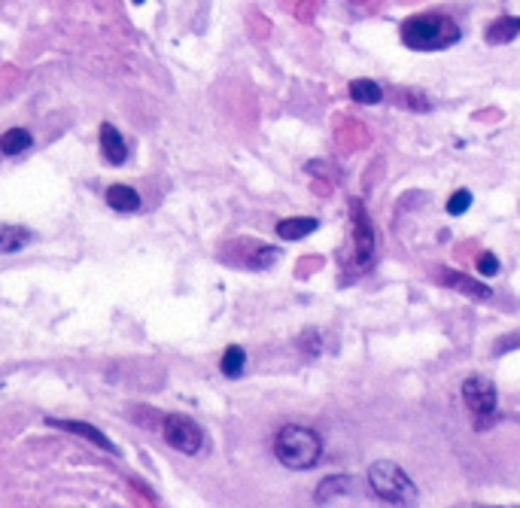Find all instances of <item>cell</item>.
Here are the masks:
<instances>
[{"mask_svg":"<svg viewBox=\"0 0 520 508\" xmlns=\"http://www.w3.org/2000/svg\"><path fill=\"white\" fill-rule=\"evenodd\" d=\"M402 43L411 52H444V49L456 46L463 40L460 25L444 13H417L408 16L402 28Z\"/></svg>","mask_w":520,"mask_h":508,"instance_id":"1","label":"cell"},{"mask_svg":"<svg viewBox=\"0 0 520 508\" xmlns=\"http://www.w3.org/2000/svg\"><path fill=\"white\" fill-rule=\"evenodd\" d=\"M274 454L287 469H313L323 456V439L308 426L289 423L274 435Z\"/></svg>","mask_w":520,"mask_h":508,"instance_id":"2","label":"cell"},{"mask_svg":"<svg viewBox=\"0 0 520 508\" xmlns=\"http://www.w3.org/2000/svg\"><path fill=\"white\" fill-rule=\"evenodd\" d=\"M369 484L371 490L381 496L383 502L399 505V508H414L417 505V487L408 475L390 460H377L369 469Z\"/></svg>","mask_w":520,"mask_h":508,"instance_id":"3","label":"cell"},{"mask_svg":"<svg viewBox=\"0 0 520 508\" xmlns=\"http://www.w3.org/2000/svg\"><path fill=\"white\" fill-rule=\"evenodd\" d=\"M350 217H353V259H356V268L369 271V265L374 262V250H377L374 226L369 222V213H365L362 201H350Z\"/></svg>","mask_w":520,"mask_h":508,"instance_id":"4","label":"cell"},{"mask_svg":"<svg viewBox=\"0 0 520 508\" xmlns=\"http://www.w3.org/2000/svg\"><path fill=\"white\" fill-rule=\"evenodd\" d=\"M161 432H165V441L173 451L189 454V456L198 454L201 444H204V429L192 417H186V414H168Z\"/></svg>","mask_w":520,"mask_h":508,"instance_id":"5","label":"cell"},{"mask_svg":"<svg viewBox=\"0 0 520 508\" xmlns=\"http://www.w3.org/2000/svg\"><path fill=\"white\" fill-rule=\"evenodd\" d=\"M463 402H466V408L472 411L475 417H481V426H484V420L496 417L499 393L493 387V381L481 378V374H472V378L463 381Z\"/></svg>","mask_w":520,"mask_h":508,"instance_id":"6","label":"cell"},{"mask_svg":"<svg viewBox=\"0 0 520 508\" xmlns=\"http://www.w3.org/2000/svg\"><path fill=\"white\" fill-rule=\"evenodd\" d=\"M435 280L441 283V287L453 289V292H460V296H466V299H475V301H487V299L493 296V289L487 287V283L475 280V277H468V274H463V271L438 268V271H435Z\"/></svg>","mask_w":520,"mask_h":508,"instance_id":"7","label":"cell"},{"mask_svg":"<svg viewBox=\"0 0 520 508\" xmlns=\"http://www.w3.org/2000/svg\"><path fill=\"white\" fill-rule=\"evenodd\" d=\"M49 426H58V429H64V432L83 435L86 441L98 444V448H100V451H107V454H119V448H116V444L110 441L107 435L98 429V426H91V423H83V420H58V417H52V420H49Z\"/></svg>","mask_w":520,"mask_h":508,"instance_id":"8","label":"cell"},{"mask_svg":"<svg viewBox=\"0 0 520 508\" xmlns=\"http://www.w3.org/2000/svg\"><path fill=\"white\" fill-rule=\"evenodd\" d=\"M100 152H104L107 165H122V161L128 158L125 140H122V134H119L113 125H110V122H104V125H100Z\"/></svg>","mask_w":520,"mask_h":508,"instance_id":"9","label":"cell"},{"mask_svg":"<svg viewBox=\"0 0 520 508\" xmlns=\"http://www.w3.org/2000/svg\"><path fill=\"white\" fill-rule=\"evenodd\" d=\"M320 229V219L317 217H289V219H280L277 222V238L283 241H301L313 235Z\"/></svg>","mask_w":520,"mask_h":508,"instance_id":"10","label":"cell"},{"mask_svg":"<svg viewBox=\"0 0 520 508\" xmlns=\"http://www.w3.org/2000/svg\"><path fill=\"white\" fill-rule=\"evenodd\" d=\"M517 34H520V18L517 16H502V18H496V22L487 25L484 40L490 46H505V43H512Z\"/></svg>","mask_w":520,"mask_h":508,"instance_id":"11","label":"cell"},{"mask_svg":"<svg viewBox=\"0 0 520 508\" xmlns=\"http://www.w3.org/2000/svg\"><path fill=\"white\" fill-rule=\"evenodd\" d=\"M107 204L113 210H119V213H134V210H140V195L131 186L116 183V186L107 189Z\"/></svg>","mask_w":520,"mask_h":508,"instance_id":"12","label":"cell"},{"mask_svg":"<svg viewBox=\"0 0 520 508\" xmlns=\"http://www.w3.org/2000/svg\"><path fill=\"white\" fill-rule=\"evenodd\" d=\"M347 493H350V475H329V478L320 481L317 493H313V500L323 505V502H332V500L347 496Z\"/></svg>","mask_w":520,"mask_h":508,"instance_id":"13","label":"cell"},{"mask_svg":"<svg viewBox=\"0 0 520 508\" xmlns=\"http://www.w3.org/2000/svg\"><path fill=\"white\" fill-rule=\"evenodd\" d=\"M30 241V231L13 222H0V253H16Z\"/></svg>","mask_w":520,"mask_h":508,"instance_id":"14","label":"cell"},{"mask_svg":"<svg viewBox=\"0 0 520 508\" xmlns=\"http://www.w3.org/2000/svg\"><path fill=\"white\" fill-rule=\"evenodd\" d=\"M350 98L356 100V104L371 107V104H381V100H383V88L377 86L374 79H353V83H350Z\"/></svg>","mask_w":520,"mask_h":508,"instance_id":"15","label":"cell"},{"mask_svg":"<svg viewBox=\"0 0 520 508\" xmlns=\"http://www.w3.org/2000/svg\"><path fill=\"white\" fill-rule=\"evenodd\" d=\"M30 144H34V137H30V131H25V128H9V131H4V137H0V149H4L6 156H18V152H25Z\"/></svg>","mask_w":520,"mask_h":508,"instance_id":"16","label":"cell"},{"mask_svg":"<svg viewBox=\"0 0 520 508\" xmlns=\"http://www.w3.org/2000/svg\"><path fill=\"white\" fill-rule=\"evenodd\" d=\"M243 365H247V353H243V347H238V344L226 347V353H222V362H219L222 374H226V378H241Z\"/></svg>","mask_w":520,"mask_h":508,"instance_id":"17","label":"cell"},{"mask_svg":"<svg viewBox=\"0 0 520 508\" xmlns=\"http://www.w3.org/2000/svg\"><path fill=\"white\" fill-rule=\"evenodd\" d=\"M277 259H280V250H277V247H268V243L256 241V243H253V253L247 256V265L256 268V271H262V268H271Z\"/></svg>","mask_w":520,"mask_h":508,"instance_id":"18","label":"cell"},{"mask_svg":"<svg viewBox=\"0 0 520 508\" xmlns=\"http://www.w3.org/2000/svg\"><path fill=\"white\" fill-rule=\"evenodd\" d=\"M299 350L304 353V357L317 359L320 353H323V335H320V329H304L299 335Z\"/></svg>","mask_w":520,"mask_h":508,"instance_id":"19","label":"cell"},{"mask_svg":"<svg viewBox=\"0 0 520 508\" xmlns=\"http://www.w3.org/2000/svg\"><path fill=\"white\" fill-rule=\"evenodd\" d=\"M472 207V192L468 189H456L451 198H447V213L451 217H463V213Z\"/></svg>","mask_w":520,"mask_h":508,"instance_id":"20","label":"cell"},{"mask_svg":"<svg viewBox=\"0 0 520 508\" xmlns=\"http://www.w3.org/2000/svg\"><path fill=\"white\" fill-rule=\"evenodd\" d=\"M478 274L481 277H493V274H499V259H496V253H490V250H484L481 256H478Z\"/></svg>","mask_w":520,"mask_h":508,"instance_id":"21","label":"cell"},{"mask_svg":"<svg viewBox=\"0 0 520 508\" xmlns=\"http://www.w3.org/2000/svg\"><path fill=\"white\" fill-rule=\"evenodd\" d=\"M134 4H144V0H134Z\"/></svg>","mask_w":520,"mask_h":508,"instance_id":"22","label":"cell"}]
</instances>
